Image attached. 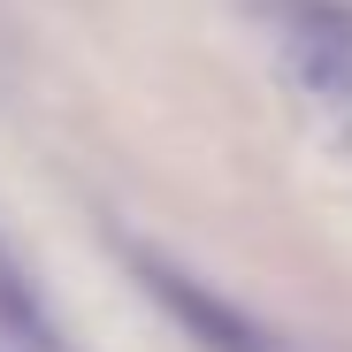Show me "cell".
<instances>
[{
    "mask_svg": "<svg viewBox=\"0 0 352 352\" xmlns=\"http://www.w3.org/2000/svg\"><path fill=\"white\" fill-rule=\"evenodd\" d=\"M131 268H138V283L153 291V307L184 329L192 344H207V352H283L245 307H230L214 283H199L192 268H176V261H161V253H146V245H131Z\"/></svg>",
    "mask_w": 352,
    "mask_h": 352,
    "instance_id": "obj_1",
    "label": "cell"
},
{
    "mask_svg": "<svg viewBox=\"0 0 352 352\" xmlns=\"http://www.w3.org/2000/svg\"><path fill=\"white\" fill-rule=\"evenodd\" d=\"M283 69L329 115H352V0H291L283 8Z\"/></svg>",
    "mask_w": 352,
    "mask_h": 352,
    "instance_id": "obj_2",
    "label": "cell"
}]
</instances>
